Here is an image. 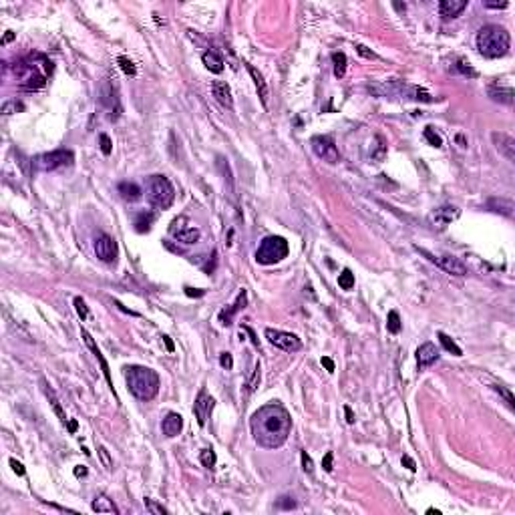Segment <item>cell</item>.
Wrapping results in <instances>:
<instances>
[{
    "instance_id": "obj_16",
    "label": "cell",
    "mask_w": 515,
    "mask_h": 515,
    "mask_svg": "<svg viewBox=\"0 0 515 515\" xmlns=\"http://www.w3.org/2000/svg\"><path fill=\"white\" fill-rule=\"evenodd\" d=\"M491 139H493V145H495V149L501 153V155L507 159V161H515V139L511 137V135H507V133H491Z\"/></svg>"
},
{
    "instance_id": "obj_60",
    "label": "cell",
    "mask_w": 515,
    "mask_h": 515,
    "mask_svg": "<svg viewBox=\"0 0 515 515\" xmlns=\"http://www.w3.org/2000/svg\"><path fill=\"white\" fill-rule=\"evenodd\" d=\"M12 38H14V33H12V31H8V33H6V35H4V38H2V44H6V42H10V40H12Z\"/></svg>"
},
{
    "instance_id": "obj_25",
    "label": "cell",
    "mask_w": 515,
    "mask_h": 515,
    "mask_svg": "<svg viewBox=\"0 0 515 515\" xmlns=\"http://www.w3.org/2000/svg\"><path fill=\"white\" fill-rule=\"evenodd\" d=\"M248 71H250V74H252V79H254V83H256V89H258V97H260V101H262V105H264V107H268V97H270V91H268V85H266V81H264V76H262V73L258 71L256 67H252V65H248Z\"/></svg>"
},
{
    "instance_id": "obj_20",
    "label": "cell",
    "mask_w": 515,
    "mask_h": 515,
    "mask_svg": "<svg viewBox=\"0 0 515 515\" xmlns=\"http://www.w3.org/2000/svg\"><path fill=\"white\" fill-rule=\"evenodd\" d=\"M212 93L216 97V101L225 109H234V97H231V89L227 83L223 81H214L212 83Z\"/></svg>"
},
{
    "instance_id": "obj_22",
    "label": "cell",
    "mask_w": 515,
    "mask_h": 515,
    "mask_svg": "<svg viewBox=\"0 0 515 515\" xmlns=\"http://www.w3.org/2000/svg\"><path fill=\"white\" fill-rule=\"evenodd\" d=\"M101 101L103 105H105L109 111H115V117L121 115V103H119V97H117V91H113L111 83H105L103 85V91H101Z\"/></svg>"
},
{
    "instance_id": "obj_1",
    "label": "cell",
    "mask_w": 515,
    "mask_h": 515,
    "mask_svg": "<svg viewBox=\"0 0 515 515\" xmlns=\"http://www.w3.org/2000/svg\"><path fill=\"white\" fill-rule=\"evenodd\" d=\"M250 427H252V435L256 443L264 447V449H278L282 447L292 431V419L290 413L276 403L264 405L256 410L250 419Z\"/></svg>"
},
{
    "instance_id": "obj_57",
    "label": "cell",
    "mask_w": 515,
    "mask_h": 515,
    "mask_svg": "<svg viewBox=\"0 0 515 515\" xmlns=\"http://www.w3.org/2000/svg\"><path fill=\"white\" fill-rule=\"evenodd\" d=\"M278 507H282V509H294V507H296V501H278Z\"/></svg>"
},
{
    "instance_id": "obj_46",
    "label": "cell",
    "mask_w": 515,
    "mask_h": 515,
    "mask_svg": "<svg viewBox=\"0 0 515 515\" xmlns=\"http://www.w3.org/2000/svg\"><path fill=\"white\" fill-rule=\"evenodd\" d=\"M300 459H302V467H304V471H306V473H314V463H312L310 455H308L306 451H302V453H300Z\"/></svg>"
},
{
    "instance_id": "obj_45",
    "label": "cell",
    "mask_w": 515,
    "mask_h": 515,
    "mask_svg": "<svg viewBox=\"0 0 515 515\" xmlns=\"http://www.w3.org/2000/svg\"><path fill=\"white\" fill-rule=\"evenodd\" d=\"M99 141H101V151H103V155H111V151H113V143H111V137H109V135H105V133H103V135L99 137Z\"/></svg>"
},
{
    "instance_id": "obj_19",
    "label": "cell",
    "mask_w": 515,
    "mask_h": 515,
    "mask_svg": "<svg viewBox=\"0 0 515 515\" xmlns=\"http://www.w3.org/2000/svg\"><path fill=\"white\" fill-rule=\"evenodd\" d=\"M246 304H248V292H246V290H242V292L238 294L236 302L231 304L229 308H223V310L220 312V322H221L223 326H229V324H231V318H234V314H236V312H240V310H244V308H246Z\"/></svg>"
},
{
    "instance_id": "obj_43",
    "label": "cell",
    "mask_w": 515,
    "mask_h": 515,
    "mask_svg": "<svg viewBox=\"0 0 515 515\" xmlns=\"http://www.w3.org/2000/svg\"><path fill=\"white\" fill-rule=\"evenodd\" d=\"M97 453H99V457H101V461H103V465H105V469H111V467H113V459H111L109 451L103 447V445H99V447H97Z\"/></svg>"
},
{
    "instance_id": "obj_3",
    "label": "cell",
    "mask_w": 515,
    "mask_h": 515,
    "mask_svg": "<svg viewBox=\"0 0 515 515\" xmlns=\"http://www.w3.org/2000/svg\"><path fill=\"white\" fill-rule=\"evenodd\" d=\"M475 44L485 59H501L509 53L511 37L499 24H487V27L479 29Z\"/></svg>"
},
{
    "instance_id": "obj_4",
    "label": "cell",
    "mask_w": 515,
    "mask_h": 515,
    "mask_svg": "<svg viewBox=\"0 0 515 515\" xmlns=\"http://www.w3.org/2000/svg\"><path fill=\"white\" fill-rule=\"evenodd\" d=\"M145 197L157 210H167L175 199V189L165 175H151L145 182Z\"/></svg>"
},
{
    "instance_id": "obj_48",
    "label": "cell",
    "mask_w": 515,
    "mask_h": 515,
    "mask_svg": "<svg viewBox=\"0 0 515 515\" xmlns=\"http://www.w3.org/2000/svg\"><path fill=\"white\" fill-rule=\"evenodd\" d=\"M455 67H457V71H459V73H463V74L477 76V73H475V71L469 67V63H465V61H457V65H455Z\"/></svg>"
},
{
    "instance_id": "obj_49",
    "label": "cell",
    "mask_w": 515,
    "mask_h": 515,
    "mask_svg": "<svg viewBox=\"0 0 515 515\" xmlns=\"http://www.w3.org/2000/svg\"><path fill=\"white\" fill-rule=\"evenodd\" d=\"M332 459H334V453H332V451H328V453L324 455V459H322V469H324L326 473L332 471Z\"/></svg>"
},
{
    "instance_id": "obj_56",
    "label": "cell",
    "mask_w": 515,
    "mask_h": 515,
    "mask_svg": "<svg viewBox=\"0 0 515 515\" xmlns=\"http://www.w3.org/2000/svg\"><path fill=\"white\" fill-rule=\"evenodd\" d=\"M161 338H163V342H165V346H167V350H169V352H173V350H175V344H173V340H171V338H169V336H167V334H163V336H161Z\"/></svg>"
},
{
    "instance_id": "obj_7",
    "label": "cell",
    "mask_w": 515,
    "mask_h": 515,
    "mask_svg": "<svg viewBox=\"0 0 515 515\" xmlns=\"http://www.w3.org/2000/svg\"><path fill=\"white\" fill-rule=\"evenodd\" d=\"M74 161V153L69 149H59V151H50V153H40L33 159V165L38 171H55V169H63L73 165Z\"/></svg>"
},
{
    "instance_id": "obj_17",
    "label": "cell",
    "mask_w": 515,
    "mask_h": 515,
    "mask_svg": "<svg viewBox=\"0 0 515 515\" xmlns=\"http://www.w3.org/2000/svg\"><path fill=\"white\" fill-rule=\"evenodd\" d=\"M81 336H83L85 344L89 346V350H91V352L95 354V358L99 360V365H101V370H103V374H105V378H107L109 386H111V389H113V378H111V370H109V365H107V360L103 358L101 350L97 348V344H95V340H93V336H91V332H89L87 328H81Z\"/></svg>"
},
{
    "instance_id": "obj_58",
    "label": "cell",
    "mask_w": 515,
    "mask_h": 515,
    "mask_svg": "<svg viewBox=\"0 0 515 515\" xmlns=\"http://www.w3.org/2000/svg\"><path fill=\"white\" fill-rule=\"evenodd\" d=\"M487 8H507V2H485Z\"/></svg>"
},
{
    "instance_id": "obj_51",
    "label": "cell",
    "mask_w": 515,
    "mask_h": 515,
    "mask_svg": "<svg viewBox=\"0 0 515 515\" xmlns=\"http://www.w3.org/2000/svg\"><path fill=\"white\" fill-rule=\"evenodd\" d=\"M10 467H12V471H14L16 475H24V467H22V463H20V461L10 459Z\"/></svg>"
},
{
    "instance_id": "obj_9",
    "label": "cell",
    "mask_w": 515,
    "mask_h": 515,
    "mask_svg": "<svg viewBox=\"0 0 515 515\" xmlns=\"http://www.w3.org/2000/svg\"><path fill=\"white\" fill-rule=\"evenodd\" d=\"M378 95H399V97L413 99V101L433 103L431 93H427V91L421 89V87H413V85H406V83H401V81H391V83H386V85H384V91H380Z\"/></svg>"
},
{
    "instance_id": "obj_13",
    "label": "cell",
    "mask_w": 515,
    "mask_h": 515,
    "mask_svg": "<svg viewBox=\"0 0 515 515\" xmlns=\"http://www.w3.org/2000/svg\"><path fill=\"white\" fill-rule=\"evenodd\" d=\"M117 242L109 234H99L95 238V254L101 262L105 264H115L117 262Z\"/></svg>"
},
{
    "instance_id": "obj_29",
    "label": "cell",
    "mask_w": 515,
    "mask_h": 515,
    "mask_svg": "<svg viewBox=\"0 0 515 515\" xmlns=\"http://www.w3.org/2000/svg\"><path fill=\"white\" fill-rule=\"evenodd\" d=\"M42 393L48 397V401H50V405H53V408H55V413H57V417L61 419V423L65 425V423H69V419H67V415H65V410H63V406H61V403H59V399H57V395H55V391L50 389V386L42 380Z\"/></svg>"
},
{
    "instance_id": "obj_44",
    "label": "cell",
    "mask_w": 515,
    "mask_h": 515,
    "mask_svg": "<svg viewBox=\"0 0 515 515\" xmlns=\"http://www.w3.org/2000/svg\"><path fill=\"white\" fill-rule=\"evenodd\" d=\"M376 151H372L370 153V157L374 159V161H382L384 159V155H386V145H382V139L380 137H376Z\"/></svg>"
},
{
    "instance_id": "obj_6",
    "label": "cell",
    "mask_w": 515,
    "mask_h": 515,
    "mask_svg": "<svg viewBox=\"0 0 515 515\" xmlns=\"http://www.w3.org/2000/svg\"><path fill=\"white\" fill-rule=\"evenodd\" d=\"M14 73L18 76V89L22 91H38L46 85V73L33 61H20L14 65Z\"/></svg>"
},
{
    "instance_id": "obj_38",
    "label": "cell",
    "mask_w": 515,
    "mask_h": 515,
    "mask_svg": "<svg viewBox=\"0 0 515 515\" xmlns=\"http://www.w3.org/2000/svg\"><path fill=\"white\" fill-rule=\"evenodd\" d=\"M493 391L499 393V395L505 399V403H507L509 408H515V399H513V395H511L509 389H505V386H501V384H493Z\"/></svg>"
},
{
    "instance_id": "obj_31",
    "label": "cell",
    "mask_w": 515,
    "mask_h": 515,
    "mask_svg": "<svg viewBox=\"0 0 515 515\" xmlns=\"http://www.w3.org/2000/svg\"><path fill=\"white\" fill-rule=\"evenodd\" d=\"M332 63H334V76H336V79H342L344 73H346V55L344 53H334Z\"/></svg>"
},
{
    "instance_id": "obj_61",
    "label": "cell",
    "mask_w": 515,
    "mask_h": 515,
    "mask_svg": "<svg viewBox=\"0 0 515 515\" xmlns=\"http://www.w3.org/2000/svg\"><path fill=\"white\" fill-rule=\"evenodd\" d=\"M67 425H69V431H71V433H74V431H76V427H79V425H76V421H69Z\"/></svg>"
},
{
    "instance_id": "obj_62",
    "label": "cell",
    "mask_w": 515,
    "mask_h": 515,
    "mask_svg": "<svg viewBox=\"0 0 515 515\" xmlns=\"http://www.w3.org/2000/svg\"><path fill=\"white\" fill-rule=\"evenodd\" d=\"M457 141L461 143V147H467V143H465V137H463V135H457Z\"/></svg>"
},
{
    "instance_id": "obj_18",
    "label": "cell",
    "mask_w": 515,
    "mask_h": 515,
    "mask_svg": "<svg viewBox=\"0 0 515 515\" xmlns=\"http://www.w3.org/2000/svg\"><path fill=\"white\" fill-rule=\"evenodd\" d=\"M439 360V348H437L433 342H423L417 348V365L419 368H427L431 365H435Z\"/></svg>"
},
{
    "instance_id": "obj_33",
    "label": "cell",
    "mask_w": 515,
    "mask_h": 515,
    "mask_svg": "<svg viewBox=\"0 0 515 515\" xmlns=\"http://www.w3.org/2000/svg\"><path fill=\"white\" fill-rule=\"evenodd\" d=\"M199 461L205 469H214L216 463H218V457H216V451L214 449H201L199 453Z\"/></svg>"
},
{
    "instance_id": "obj_47",
    "label": "cell",
    "mask_w": 515,
    "mask_h": 515,
    "mask_svg": "<svg viewBox=\"0 0 515 515\" xmlns=\"http://www.w3.org/2000/svg\"><path fill=\"white\" fill-rule=\"evenodd\" d=\"M220 365H221L225 370H231V368H234V358H231L229 352H221V354H220Z\"/></svg>"
},
{
    "instance_id": "obj_11",
    "label": "cell",
    "mask_w": 515,
    "mask_h": 515,
    "mask_svg": "<svg viewBox=\"0 0 515 515\" xmlns=\"http://www.w3.org/2000/svg\"><path fill=\"white\" fill-rule=\"evenodd\" d=\"M266 338L272 346L284 350V352H298L302 348V340L292 332H284L278 328H266Z\"/></svg>"
},
{
    "instance_id": "obj_14",
    "label": "cell",
    "mask_w": 515,
    "mask_h": 515,
    "mask_svg": "<svg viewBox=\"0 0 515 515\" xmlns=\"http://www.w3.org/2000/svg\"><path fill=\"white\" fill-rule=\"evenodd\" d=\"M459 210L457 208H453V205H443V208H437V210H433L429 216H427V221H429V225L431 227H435V229H445L451 221H455L457 218H459Z\"/></svg>"
},
{
    "instance_id": "obj_54",
    "label": "cell",
    "mask_w": 515,
    "mask_h": 515,
    "mask_svg": "<svg viewBox=\"0 0 515 515\" xmlns=\"http://www.w3.org/2000/svg\"><path fill=\"white\" fill-rule=\"evenodd\" d=\"M403 465H406V469H410V471H417V463L408 455H403Z\"/></svg>"
},
{
    "instance_id": "obj_26",
    "label": "cell",
    "mask_w": 515,
    "mask_h": 515,
    "mask_svg": "<svg viewBox=\"0 0 515 515\" xmlns=\"http://www.w3.org/2000/svg\"><path fill=\"white\" fill-rule=\"evenodd\" d=\"M91 507H93V511H97V513H113V515L119 513V509H117V505L113 503V499H109L105 493L95 495Z\"/></svg>"
},
{
    "instance_id": "obj_37",
    "label": "cell",
    "mask_w": 515,
    "mask_h": 515,
    "mask_svg": "<svg viewBox=\"0 0 515 515\" xmlns=\"http://www.w3.org/2000/svg\"><path fill=\"white\" fill-rule=\"evenodd\" d=\"M117 63H119V67H121V71H123L125 74H129V76H135V74H137V69H135V65H133V61H131V59H127V57H119V59H117Z\"/></svg>"
},
{
    "instance_id": "obj_35",
    "label": "cell",
    "mask_w": 515,
    "mask_h": 515,
    "mask_svg": "<svg viewBox=\"0 0 515 515\" xmlns=\"http://www.w3.org/2000/svg\"><path fill=\"white\" fill-rule=\"evenodd\" d=\"M338 286L342 290H352L354 288V274L348 268H344L342 274H338Z\"/></svg>"
},
{
    "instance_id": "obj_21",
    "label": "cell",
    "mask_w": 515,
    "mask_h": 515,
    "mask_svg": "<svg viewBox=\"0 0 515 515\" xmlns=\"http://www.w3.org/2000/svg\"><path fill=\"white\" fill-rule=\"evenodd\" d=\"M182 429H184V417L179 413H167L165 419L161 421V431H163L165 437H169V439L177 437L179 433H182Z\"/></svg>"
},
{
    "instance_id": "obj_30",
    "label": "cell",
    "mask_w": 515,
    "mask_h": 515,
    "mask_svg": "<svg viewBox=\"0 0 515 515\" xmlns=\"http://www.w3.org/2000/svg\"><path fill=\"white\" fill-rule=\"evenodd\" d=\"M153 221H155V214L141 212V214L135 216V229L139 231V234H143V231H149L151 225H153Z\"/></svg>"
},
{
    "instance_id": "obj_5",
    "label": "cell",
    "mask_w": 515,
    "mask_h": 515,
    "mask_svg": "<svg viewBox=\"0 0 515 515\" xmlns=\"http://www.w3.org/2000/svg\"><path fill=\"white\" fill-rule=\"evenodd\" d=\"M290 254V246L282 236H266L256 250V262L262 266H272L282 262Z\"/></svg>"
},
{
    "instance_id": "obj_36",
    "label": "cell",
    "mask_w": 515,
    "mask_h": 515,
    "mask_svg": "<svg viewBox=\"0 0 515 515\" xmlns=\"http://www.w3.org/2000/svg\"><path fill=\"white\" fill-rule=\"evenodd\" d=\"M260 378H262V367H260V363H256L254 372H252V378H250V382H248V395H252V393L258 389V384H260Z\"/></svg>"
},
{
    "instance_id": "obj_42",
    "label": "cell",
    "mask_w": 515,
    "mask_h": 515,
    "mask_svg": "<svg viewBox=\"0 0 515 515\" xmlns=\"http://www.w3.org/2000/svg\"><path fill=\"white\" fill-rule=\"evenodd\" d=\"M74 310H76V314H79V318L81 320H87L89 318V308H87V304H85V300L83 298H74Z\"/></svg>"
},
{
    "instance_id": "obj_2",
    "label": "cell",
    "mask_w": 515,
    "mask_h": 515,
    "mask_svg": "<svg viewBox=\"0 0 515 515\" xmlns=\"http://www.w3.org/2000/svg\"><path fill=\"white\" fill-rule=\"evenodd\" d=\"M125 374V382L127 389L135 399L147 403L151 399H155L159 393V374L155 370H151L147 367H139V365H131L123 368Z\"/></svg>"
},
{
    "instance_id": "obj_15",
    "label": "cell",
    "mask_w": 515,
    "mask_h": 515,
    "mask_svg": "<svg viewBox=\"0 0 515 515\" xmlns=\"http://www.w3.org/2000/svg\"><path fill=\"white\" fill-rule=\"evenodd\" d=\"M214 406H216V401H214L208 393H205L203 389H201V391L197 393L195 403H193V415H195L199 427H205V423H208V419H210V415H212Z\"/></svg>"
},
{
    "instance_id": "obj_41",
    "label": "cell",
    "mask_w": 515,
    "mask_h": 515,
    "mask_svg": "<svg viewBox=\"0 0 515 515\" xmlns=\"http://www.w3.org/2000/svg\"><path fill=\"white\" fill-rule=\"evenodd\" d=\"M145 507H147V511L153 513V515H167V509H165L163 505L155 503V501L149 499V497H145Z\"/></svg>"
},
{
    "instance_id": "obj_40",
    "label": "cell",
    "mask_w": 515,
    "mask_h": 515,
    "mask_svg": "<svg viewBox=\"0 0 515 515\" xmlns=\"http://www.w3.org/2000/svg\"><path fill=\"white\" fill-rule=\"evenodd\" d=\"M0 111H2V115H12L16 111H24V105L22 103H16V101H6L4 105L0 107Z\"/></svg>"
},
{
    "instance_id": "obj_32",
    "label": "cell",
    "mask_w": 515,
    "mask_h": 515,
    "mask_svg": "<svg viewBox=\"0 0 515 515\" xmlns=\"http://www.w3.org/2000/svg\"><path fill=\"white\" fill-rule=\"evenodd\" d=\"M401 328H403V322H401L399 312H397V310H391L389 316H386V330H389L391 334H399Z\"/></svg>"
},
{
    "instance_id": "obj_24",
    "label": "cell",
    "mask_w": 515,
    "mask_h": 515,
    "mask_svg": "<svg viewBox=\"0 0 515 515\" xmlns=\"http://www.w3.org/2000/svg\"><path fill=\"white\" fill-rule=\"evenodd\" d=\"M487 93L491 97L495 103H503V105H513V89L511 87H497V85H489L487 87Z\"/></svg>"
},
{
    "instance_id": "obj_53",
    "label": "cell",
    "mask_w": 515,
    "mask_h": 515,
    "mask_svg": "<svg viewBox=\"0 0 515 515\" xmlns=\"http://www.w3.org/2000/svg\"><path fill=\"white\" fill-rule=\"evenodd\" d=\"M320 363H322V367H324L328 372H334V360H332L330 356H322Z\"/></svg>"
},
{
    "instance_id": "obj_12",
    "label": "cell",
    "mask_w": 515,
    "mask_h": 515,
    "mask_svg": "<svg viewBox=\"0 0 515 515\" xmlns=\"http://www.w3.org/2000/svg\"><path fill=\"white\" fill-rule=\"evenodd\" d=\"M310 145H312V149H314L316 155H318L320 159H324L326 163H338L340 153H338L336 143L332 141V137H328V135H316V137H312Z\"/></svg>"
},
{
    "instance_id": "obj_50",
    "label": "cell",
    "mask_w": 515,
    "mask_h": 515,
    "mask_svg": "<svg viewBox=\"0 0 515 515\" xmlns=\"http://www.w3.org/2000/svg\"><path fill=\"white\" fill-rule=\"evenodd\" d=\"M356 53H358V55H363L365 59H376V55L372 53V50H368L365 44H356Z\"/></svg>"
},
{
    "instance_id": "obj_39",
    "label": "cell",
    "mask_w": 515,
    "mask_h": 515,
    "mask_svg": "<svg viewBox=\"0 0 515 515\" xmlns=\"http://www.w3.org/2000/svg\"><path fill=\"white\" fill-rule=\"evenodd\" d=\"M423 135H425V139H427L433 147H441V145H443L441 135H439V133H435V131H433V127H425V133H423Z\"/></svg>"
},
{
    "instance_id": "obj_59",
    "label": "cell",
    "mask_w": 515,
    "mask_h": 515,
    "mask_svg": "<svg viewBox=\"0 0 515 515\" xmlns=\"http://www.w3.org/2000/svg\"><path fill=\"white\" fill-rule=\"evenodd\" d=\"M85 475H87V467H83V465L74 467V477H85Z\"/></svg>"
},
{
    "instance_id": "obj_23",
    "label": "cell",
    "mask_w": 515,
    "mask_h": 515,
    "mask_svg": "<svg viewBox=\"0 0 515 515\" xmlns=\"http://www.w3.org/2000/svg\"><path fill=\"white\" fill-rule=\"evenodd\" d=\"M467 8V0H443L439 4V12L443 18H455Z\"/></svg>"
},
{
    "instance_id": "obj_10",
    "label": "cell",
    "mask_w": 515,
    "mask_h": 515,
    "mask_svg": "<svg viewBox=\"0 0 515 515\" xmlns=\"http://www.w3.org/2000/svg\"><path fill=\"white\" fill-rule=\"evenodd\" d=\"M169 234H171L177 242H182V244H195V242H199V238H201V231H199L197 227H193V223H191L187 218H184V216H179V218H175V220L171 221Z\"/></svg>"
},
{
    "instance_id": "obj_27",
    "label": "cell",
    "mask_w": 515,
    "mask_h": 515,
    "mask_svg": "<svg viewBox=\"0 0 515 515\" xmlns=\"http://www.w3.org/2000/svg\"><path fill=\"white\" fill-rule=\"evenodd\" d=\"M201 61H203L205 69L212 71V73H216V74H220V73L223 71V59L216 53V50H205L203 57H201Z\"/></svg>"
},
{
    "instance_id": "obj_52",
    "label": "cell",
    "mask_w": 515,
    "mask_h": 515,
    "mask_svg": "<svg viewBox=\"0 0 515 515\" xmlns=\"http://www.w3.org/2000/svg\"><path fill=\"white\" fill-rule=\"evenodd\" d=\"M185 294H187L189 298H201V296L205 294V290H197V288H189V286H185Z\"/></svg>"
},
{
    "instance_id": "obj_55",
    "label": "cell",
    "mask_w": 515,
    "mask_h": 515,
    "mask_svg": "<svg viewBox=\"0 0 515 515\" xmlns=\"http://www.w3.org/2000/svg\"><path fill=\"white\" fill-rule=\"evenodd\" d=\"M344 415H346V423L352 425V423H354V413H352L350 406H344Z\"/></svg>"
},
{
    "instance_id": "obj_28",
    "label": "cell",
    "mask_w": 515,
    "mask_h": 515,
    "mask_svg": "<svg viewBox=\"0 0 515 515\" xmlns=\"http://www.w3.org/2000/svg\"><path fill=\"white\" fill-rule=\"evenodd\" d=\"M119 193H121V197L123 199H127V201H137L139 197H141V187L137 185V184H133V182H121L119 184Z\"/></svg>"
},
{
    "instance_id": "obj_34",
    "label": "cell",
    "mask_w": 515,
    "mask_h": 515,
    "mask_svg": "<svg viewBox=\"0 0 515 515\" xmlns=\"http://www.w3.org/2000/svg\"><path fill=\"white\" fill-rule=\"evenodd\" d=\"M437 336H439V340H441V344H443V348H445V350L453 352L455 356H463V350H461V348L455 344V340H453L451 336H447L445 332H439V334H437Z\"/></svg>"
},
{
    "instance_id": "obj_8",
    "label": "cell",
    "mask_w": 515,
    "mask_h": 515,
    "mask_svg": "<svg viewBox=\"0 0 515 515\" xmlns=\"http://www.w3.org/2000/svg\"><path fill=\"white\" fill-rule=\"evenodd\" d=\"M415 250H417L421 256H425L429 262H433V264L439 266L441 270H445L447 274H453V276H467V266L463 264V262L459 260V258L449 256V254L437 256V254H433V252L425 250V248H419V246H415Z\"/></svg>"
}]
</instances>
